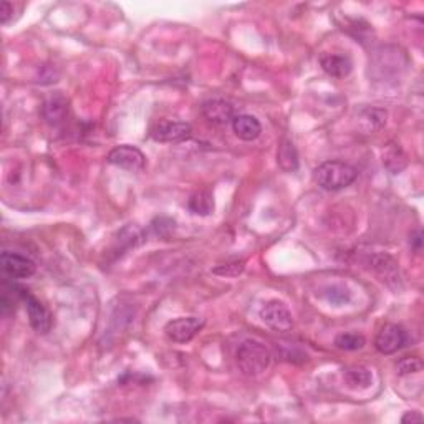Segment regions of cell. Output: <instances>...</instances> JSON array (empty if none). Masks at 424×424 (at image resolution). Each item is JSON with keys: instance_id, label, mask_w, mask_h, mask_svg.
<instances>
[{"instance_id": "6da1fadb", "label": "cell", "mask_w": 424, "mask_h": 424, "mask_svg": "<svg viewBox=\"0 0 424 424\" xmlns=\"http://www.w3.org/2000/svg\"><path fill=\"white\" fill-rule=\"evenodd\" d=\"M315 181L326 191H338L345 189L357 181L358 171L352 164L343 161H325L315 169Z\"/></svg>"}, {"instance_id": "7a4b0ae2", "label": "cell", "mask_w": 424, "mask_h": 424, "mask_svg": "<svg viewBox=\"0 0 424 424\" xmlns=\"http://www.w3.org/2000/svg\"><path fill=\"white\" fill-rule=\"evenodd\" d=\"M270 352L262 342L246 340L237 348L236 362L246 376H259L270 365Z\"/></svg>"}, {"instance_id": "3957f363", "label": "cell", "mask_w": 424, "mask_h": 424, "mask_svg": "<svg viewBox=\"0 0 424 424\" xmlns=\"http://www.w3.org/2000/svg\"><path fill=\"white\" fill-rule=\"evenodd\" d=\"M22 300L25 302L32 329H34L37 333H40V335L48 333V331L52 330V325H53L52 315H50L48 308L25 289H22Z\"/></svg>"}, {"instance_id": "277c9868", "label": "cell", "mask_w": 424, "mask_h": 424, "mask_svg": "<svg viewBox=\"0 0 424 424\" xmlns=\"http://www.w3.org/2000/svg\"><path fill=\"white\" fill-rule=\"evenodd\" d=\"M204 326V320L197 317H181L168 322L164 326V333L174 343H187L199 333Z\"/></svg>"}, {"instance_id": "5b68a950", "label": "cell", "mask_w": 424, "mask_h": 424, "mask_svg": "<svg viewBox=\"0 0 424 424\" xmlns=\"http://www.w3.org/2000/svg\"><path fill=\"white\" fill-rule=\"evenodd\" d=\"M106 161H108L110 164L118 166V168L130 173H140L146 166L145 154H143L138 147L130 145H121L113 147V150L110 151Z\"/></svg>"}, {"instance_id": "8992f818", "label": "cell", "mask_w": 424, "mask_h": 424, "mask_svg": "<svg viewBox=\"0 0 424 424\" xmlns=\"http://www.w3.org/2000/svg\"><path fill=\"white\" fill-rule=\"evenodd\" d=\"M260 318L267 326H270L272 330L279 331V333L290 331L293 326L292 313H290L285 303L279 300L267 302L260 310Z\"/></svg>"}, {"instance_id": "52a82bcc", "label": "cell", "mask_w": 424, "mask_h": 424, "mask_svg": "<svg viewBox=\"0 0 424 424\" xmlns=\"http://www.w3.org/2000/svg\"><path fill=\"white\" fill-rule=\"evenodd\" d=\"M408 335L404 329H401L399 325L386 324L383 329L378 331L375 338V347L380 353L383 355H393L406 345Z\"/></svg>"}, {"instance_id": "ba28073f", "label": "cell", "mask_w": 424, "mask_h": 424, "mask_svg": "<svg viewBox=\"0 0 424 424\" xmlns=\"http://www.w3.org/2000/svg\"><path fill=\"white\" fill-rule=\"evenodd\" d=\"M0 264H2V270L12 279H29L37 270L34 260L27 259V257L20 256V253H13L8 251L0 256Z\"/></svg>"}, {"instance_id": "9c48e42d", "label": "cell", "mask_w": 424, "mask_h": 424, "mask_svg": "<svg viewBox=\"0 0 424 424\" xmlns=\"http://www.w3.org/2000/svg\"><path fill=\"white\" fill-rule=\"evenodd\" d=\"M192 133V126L184 121H161L151 131L154 141L159 143H179L187 140Z\"/></svg>"}, {"instance_id": "30bf717a", "label": "cell", "mask_w": 424, "mask_h": 424, "mask_svg": "<svg viewBox=\"0 0 424 424\" xmlns=\"http://www.w3.org/2000/svg\"><path fill=\"white\" fill-rule=\"evenodd\" d=\"M202 114L214 124H227L234 119V106L225 100H209L202 105Z\"/></svg>"}, {"instance_id": "8fae6325", "label": "cell", "mask_w": 424, "mask_h": 424, "mask_svg": "<svg viewBox=\"0 0 424 424\" xmlns=\"http://www.w3.org/2000/svg\"><path fill=\"white\" fill-rule=\"evenodd\" d=\"M320 65L326 75L333 78H345L352 72L353 63L348 55L340 53H325L320 57Z\"/></svg>"}, {"instance_id": "7c38bea8", "label": "cell", "mask_w": 424, "mask_h": 424, "mask_svg": "<svg viewBox=\"0 0 424 424\" xmlns=\"http://www.w3.org/2000/svg\"><path fill=\"white\" fill-rule=\"evenodd\" d=\"M232 130L239 140L253 141L260 136L262 124L252 114H239V117H234L232 119Z\"/></svg>"}, {"instance_id": "4fadbf2b", "label": "cell", "mask_w": 424, "mask_h": 424, "mask_svg": "<svg viewBox=\"0 0 424 424\" xmlns=\"http://www.w3.org/2000/svg\"><path fill=\"white\" fill-rule=\"evenodd\" d=\"M68 113V100L62 93H55L45 101L44 105V118L50 124L57 126L65 119Z\"/></svg>"}, {"instance_id": "5bb4252c", "label": "cell", "mask_w": 424, "mask_h": 424, "mask_svg": "<svg viewBox=\"0 0 424 424\" xmlns=\"http://www.w3.org/2000/svg\"><path fill=\"white\" fill-rule=\"evenodd\" d=\"M343 380L347 383L348 388L352 390H365L371 385V371L365 366H353L348 368L347 371L343 373Z\"/></svg>"}, {"instance_id": "9a60e30c", "label": "cell", "mask_w": 424, "mask_h": 424, "mask_svg": "<svg viewBox=\"0 0 424 424\" xmlns=\"http://www.w3.org/2000/svg\"><path fill=\"white\" fill-rule=\"evenodd\" d=\"M277 163L280 168L287 173H292L298 168V154L292 141L284 140L280 143L277 151Z\"/></svg>"}, {"instance_id": "2e32d148", "label": "cell", "mask_w": 424, "mask_h": 424, "mask_svg": "<svg viewBox=\"0 0 424 424\" xmlns=\"http://www.w3.org/2000/svg\"><path fill=\"white\" fill-rule=\"evenodd\" d=\"M383 164L390 169L391 173H401L404 168H406L408 161H406V154L403 153L399 145H391L386 146L385 153H383Z\"/></svg>"}, {"instance_id": "e0dca14e", "label": "cell", "mask_w": 424, "mask_h": 424, "mask_svg": "<svg viewBox=\"0 0 424 424\" xmlns=\"http://www.w3.org/2000/svg\"><path fill=\"white\" fill-rule=\"evenodd\" d=\"M373 267L378 272L380 277H383V280H399V270H398V264H396L393 257L390 256H375L371 260Z\"/></svg>"}, {"instance_id": "ac0fdd59", "label": "cell", "mask_w": 424, "mask_h": 424, "mask_svg": "<svg viewBox=\"0 0 424 424\" xmlns=\"http://www.w3.org/2000/svg\"><path fill=\"white\" fill-rule=\"evenodd\" d=\"M359 124L365 130V133H373L380 128H383L386 124V112L380 108H370L366 112H363L362 118H359Z\"/></svg>"}, {"instance_id": "d6986e66", "label": "cell", "mask_w": 424, "mask_h": 424, "mask_svg": "<svg viewBox=\"0 0 424 424\" xmlns=\"http://www.w3.org/2000/svg\"><path fill=\"white\" fill-rule=\"evenodd\" d=\"M189 209L197 216H207L214 211V199L209 191H199L189 199Z\"/></svg>"}, {"instance_id": "ffe728a7", "label": "cell", "mask_w": 424, "mask_h": 424, "mask_svg": "<svg viewBox=\"0 0 424 424\" xmlns=\"http://www.w3.org/2000/svg\"><path fill=\"white\" fill-rule=\"evenodd\" d=\"M366 340L365 336L359 333H353V331H348V333H340L335 338V345L336 348L345 350V352H355V350H362L365 347Z\"/></svg>"}, {"instance_id": "44dd1931", "label": "cell", "mask_w": 424, "mask_h": 424, "mask_svg": "<svg viewBox=\"0 0 424 424\" xmlns=\"http://www.w3.org/2000/svg\"><path fill=\"white\" fill-rule=\"evenodd\" d=\"M421 370H423V363L421 359L416 357H406L398 363V375L401 376L414 375V373H419Z\"/></svg>"}, {"instance_id": "7402d4cb", "label": "cell", "mask_w": 424, "mask_h": 424, "mask_svg": "<svg viewBox=\"0 0 424 424\" xmlns=\"http://www.w3.org/2000/svg\"><path fill=\"white\" fill-rule=\"evenodd\" d=\"M244 269H246V262L241 260V262H232V264L219 265L212 272L218 275H225V277H237L239 274H242Z\"/></svg>"}, {"instance_id": "603a6c76", "label": "cell", "mask_w": 424, "mask_h": 424, "mask_svg": "<svg viewBox=\"0 0 424 424\" xmlns=\"http://www.w3.org/2000/svg\"><path fill=\"white\" fill-rule=\"evenodd\" d=\"M325 295H326V298H329V302H331V303H345L350 300L348 290L343 287H338V285L330 287L329 292H326Z\"/></svg>"}, {"instance_id": "cb8c5ba5", "label": "cell", "mask_w": 424, "mask_h": 424, "mask_svg": "<svg viewBox=\"0 0 424 424\" xmlns=\"http://www.w3.org/2000/svg\"><path fill=\"white\" fill-rule=\"evenodd\" d=\"M13 17V6L11 2H2L0 4V22L4 25L8 24V20Z\"/></svg>"}, {"instance_id": "d4e9b609", "label": "cell", "mask_w": 424, "mask_h": 424, "mask_svg": "<svg viewBox=\"0 0 424 424\" xmlns=\"http://www.w3.org/2000/svg\"><path fill=\"white\" fill-rule=\"evenodd\" d=\"M423 421V414L418 413V411H408L406 414H404L403 418H401V423H421Z\"/></svg>"}]
</instances>
